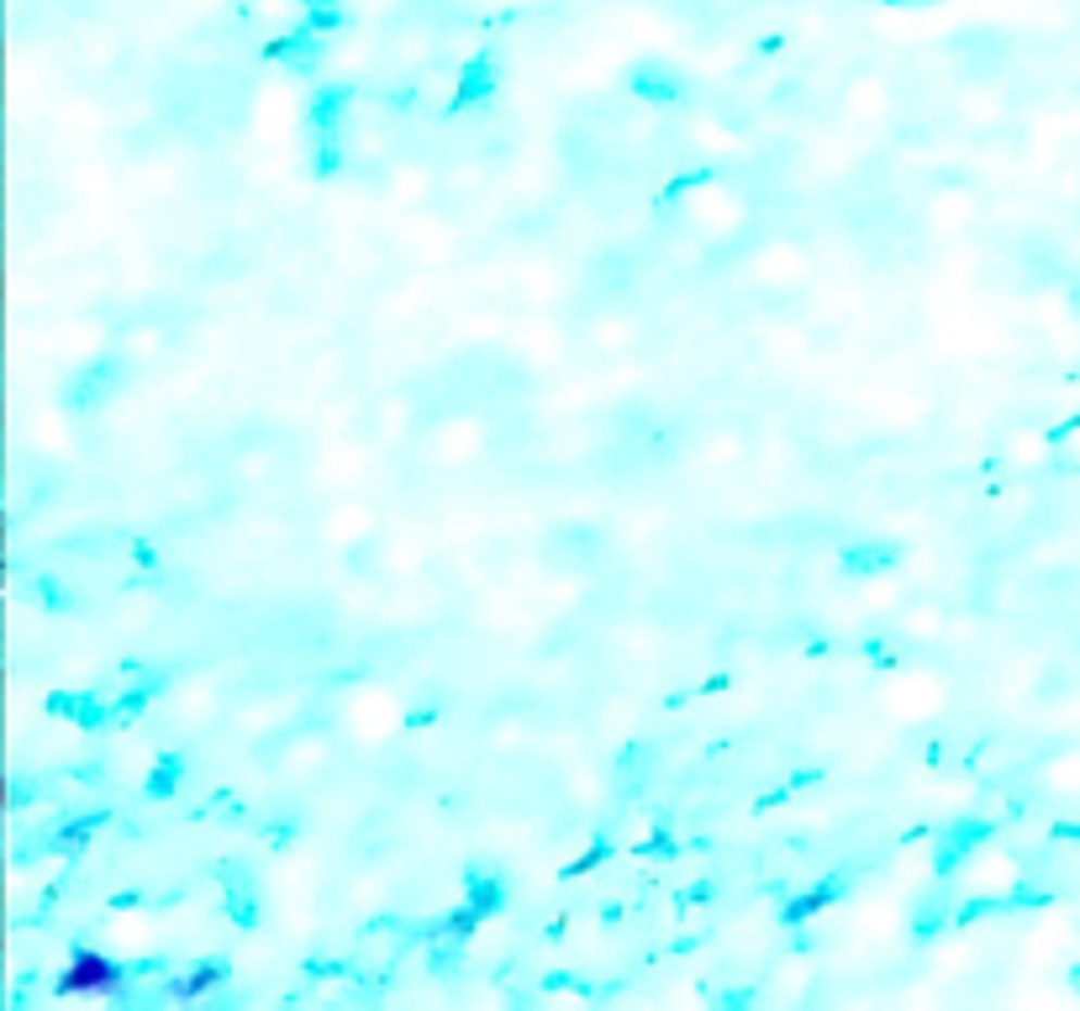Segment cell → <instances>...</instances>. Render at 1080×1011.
<instances>
[{
  "label": "cell",
  "mask_w": 1080,
  "mask_h": 1011,
  "mask_svg": "<svg viewBox=\"0 0 1080 1011\" xmlns=\"http://www.w3.org/2000/svg\"><path fill=\"white\" fill-rule=\"evenodd\" d=\"M353 90L349 85H316L306 101V127H312V169L322 179L343 169V116H349Z\"/></svg>",
  "instance_id": "obj_1"
},
{
  "label": "cell",
  "mask_w": 1080,
  "mask_h": 1011,
  "mask_svg": "<svg viewBox=\"0 0 1080 1011\" xmlns=\"http://www.w3.org/2000/svg\"><path fill=\"white\" fill-rule=\"evenodd\" d=\"M64 1001H127L133 990H127V970L122 964H111L101 948H74L70 953V970L59 975L53 985Z\"/></svg>",
  "instance_id": "obj_2"
},
{
  "label": "cell",
  "mask_w": 1080,
  "mask_h": 1011,
  "mask_svg": "<svg viewBox=\"0 0 1080 1011\" xmlns=\"http://www.w3.org/2000/svg\"><path fill=\"white\" fill-rule=\"evenodd\" d=\"M623 85H628L632 101H643V105H680L686 96H691L686 69H680V64H669V59H660V53L632 59L628 69H623Z\"/></svg>",
  "instance_id": "obj_3"
},
{
  "label": "cell",
  "mask_w": 1080,
  "mask_h": 1011,
  "mask_svg": "<svg viewBox=\"0 0 1080 1011\" xmlns=\"http://www.w3.org/2000/svg\"><path fill=\"white\" fill-rule=\"evenodd\" d=\"M506 85V64H501V53L480 42L464 64H459V79H453V111H469V105H486L495 101V90Z\"/></svg>",
  "instance_id": "obj_4"
},
{
  "label": "cell",
  "mask_w": 1080,
  "mask_h": 1011,
  "mask_svg": "<svg viewBox=\"0 0 1080 1011\" xmlns=\"http://www.w3.org/2000/svg\"><path fill=\"white\" fill-rule=\"evenodd\" d=\"M991 833H996V827H991L985 817H965V822H954V827H949V833L933 843V874H939V880H949V874L959 870V864H965V859H970V854H976V848Z\"/></svg>",
  "instance_id": "obj_5"
},
{
  "label": "cell",
  "mask_w": 1080,
  "mask_h": 1011,
  "mask_svg": "<svg viewBox=\"0 0 1080 1011\" xmlns=\"http://www.w3.org/2000/svg\"><path fill=\"white\" fill-rule=\"evenodd\" d=\"M116 384H122V358H116V353H101L96 364H85V369L74 375V384L64 390V406H74V412H96Z\"/></svg>",
  "instance_id": "obj_6"
},
{
  "label": "cell",
  "mask_w": 1080,
  "mask_h": 1011,
  "mask_svg": "<svg viewBox=\"0 0 1080 1011\" xmlns=\"http://www.w3.org/2000/svg\"><path fill=\"white\" fill-rule=\"evenodd\" d=\"M902 564V548L891 543V538H859V543H849L843 554H838V569L849 574V580H870V574H886V569H896Z\"/></svg>",
  "instance_id": "obj_7"
},
{
  "label": "cell",
  "mask_w": 1080,
  "mask_h": 1011,
  "mask_svg": "<svg viewBox=\"0 0 1080 1011\" xmlns=\"http://www.w3.org/2000/svg\"><path fill=\"white\" fill-rule=\"evenodd\" d=\"M48 717H64L74 728H105L116 717V706H105L96 691H48Z\"/></svg>",
  "instance_id": "obj_8"
},
{
  "label": "cell",
  "mask_w": 1080,
  "mask_h": 1011,
  "mask_svg": "<svg viewBox=\"0 0 1080 1011\" xmlns=\"http://www.w3.org/2000/svg\"><path fill=\"white\" fill-rule=\"evenodd\" d=\"M222 980H227V959H206V964H196L190 980H164L159 996L164 1001H196V996H206L211 985H222Z\"/></svg>",
  "instance_id": "obj_9"
},
{
  "label": "cell",
  "mask_w": 1080,
  "mask_h": 1011,
  "mask_svg": "<svg viewBox=\"0 0 1080 1011\" xmlns=\"http://www.w3.org/2000/svg\"><path fill=\"white\" fill-rule=\"evenodd\" d=\"M838 896H843V880H838V874H833V880H822L817 890H806V896H796L791 907L780 911V922H786V927H796V922H806L812 911H822V907H828V901H838Z\"/></svg>",
  "instance_id": "obj_10"
},
{
  "label": "cell",
  "mask_w": 1080,
  "mask_h": 1011,
  "mask_svg": "<svg viewBox=\"0 0 1080 1011\" xmlns=\"http://www.w3.org/2000/svg\"><path fill=\"white\" fill-rule=\"evenodd\" d=\"M179 780H185V759L179 754H164L159 764H153V774H148V801H164V796H175L179 791Z\"/></svg>",
  "instance_id": "obj_11"
},
{
  "label": "cell",
  "mask_w": 1080,
  "mask_h": 1011,
  "mask_svg": "<svg viewBox=\"0 0 1080 1011\" xmlns=\"http://www.w3.org/2000/svg\"><path fill=\"white\" fill-rule=\"evenodd\" d=\"M464 896H469V907L480 911V917H490V911L506 901V885H501L495 874H469V880H464Z\"/></svg>",
  "instance_id": "obj_12"
},
{
  "label": "cell",
  "mask_w": 1080,
  "mask_h": 1011,
  "mask_svg": "<svg viewBox=\"0 0 1080 1011\" xmlns=\"http://www.w3.org/2000/svg\"><path fill=\"white\" fill-rule=\"evenodd\" d=\"M227 917L238 927H259V896L248 885H227Z\"/></svg>",
  "instance_id": "obj_13"
},
{
  "label": "cell",
  "mask_w": 1080,
  "mask_h": 1011,
  "mask_svg": "<svg viewBox=\"0 0 1080 1011\" xmlns=\"http://www.w3.org/2000/svg\"><path fill=\"white\" fill-rule=\"evenodd\" d=\"M943 927H954V922L943 917V901H933V907H922L912 917V933H917V938H939Z\"/></svg>",
  "instance_id": "obj_14"
},
{
  "label": "cell",
  "mask_w": 1080,
  "mask_h": 1011,
  "mask_svg": "<svg viewBox=\"0 0 1080 1011\" xmlns=\"http://www.w3.org/2000/svg\"><path fill=\"white\" fill-rule=\"evenodd\" d=\"M37 601H42L48 611H74V595H64V585H59V580H48V574L37 580Z\"/></svg>",
  "instance_id": "obj_15"
},
{
  "label": "cell",
  "mask_w": 1080,
  "mask_h": 1011,
  "mask_svg": "<svg viewBox=\"0 0 1080 1011\" xmlns=\"http://www.w3.org/2000/svg\"><path fill=\"white\" fill-rule=\"evenodd\" d=\"M706 179H717V169H691V175L669 179V190H664V201H675V195H686V190H696V185H706Z\"/></svg>",
  "instance_id": "obj_16"
},
{
  "label": "cell",
  "mask_w": 1080,
  "mask_h": 1011,
  "mask_svg": "<svg viewBox=\"0 0 1080 1011\" xmlns=\"http://www.w3.org/2000/svg\"><path fill=\"white\" fill-rule=\"evenodd\" d=\"M880 11H939V5H949V0H875Z\"/></svg>",
  "instance_id": "obj_17"
},
{
  "label": "cell",
  "mask_w": 1080,
  "mask_h": 1011,
  "mask_svg": "<svg viewBox=\"0 0 1080 1011\" xmlns=\"http://www.w3.org/2000/svg\"><path fill=\"white\" fill-rule=\"evenodd\" d=\"M296 11H312V5H349V0H290Z\"/></svg>",
  "instance_id": "obj_18"
},
{
  "label": "cell",
  "mask_w": 1080,
  "mask_h": 1011,
  "mask_svg": "<svg viewBox=\"0 0 1080 1011\" xmlns=\"http://www.w3.org/2000/svg\"><path fill=\"white\" fill-rule=\"evenodd\" d=\"M1070 985H1076V990H1080V964H1076V970H1070Z\"/></svg>",
  "instance_id": "obj_19"
}]
</instances>
